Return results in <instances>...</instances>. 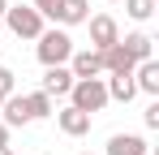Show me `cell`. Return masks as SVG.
Segmentation results:
<instances>
[{"mask_svg":"<svg viewBox=\"0 0 159 155\" xmlns=\"http://www.w3.org/2000/svg\"><path fill=\"white\" fill-rule=\"evenodd\" d=\"M69 103H73L78 112H86V116H95V112H103L112 99H107L103 78H78V82L69 86Z\"/></svg>","mask_w":159,"mask_h":155,"instance_id":"1","label":"cell"},{"mask_svg":"<svg viewBox=\"0 0 159 155\" xmlns=\"http://www.w3.org/2000/svg\"><path fill=\"white\" fill-rule=\"evenodd\" d=\"M34 52H39V65H43V69H52V65H69V56H73V39H69V30H43Z\"/></svg>","mask_w":159,"mask_h":155,"instance_id":"2","label":"cell"},{"mask_svg":"<svg viewBox=\"0 0 159 155\" xmlns=\"http://www.w3.org/2000/svg\"><path fill=\"white\" fill-rule=\"evenodd\" d=\"M4 26H9L17 39H39V35L48 30L34 4H9V9H4Z\"/></svg>","mask_w":159,"mask_h":155,"instance_id":"3","label":"cell"},{"mask_svg":"<svg viewBox=\"0 0 159 155\" xmlns=\"http://www.w3.org/2000/svg\"><path fill=\"white\" fill-rule=\"evenodd\" d=\"M86 26H90V48H95V52H103V48H112V43H120V26H116V17L95 13V17H86Z\"/></svg>","mask_w":159,"mask_h":155,"instance_id":"4","label":"cell"},{"mask_svg":"<svg viewBox=\"0 0 159 155\" xmlns=\"http://www.w3.org/2000/svg\"><path fill=\"white\" fill-rule=\"evenodd\" d=\"M73 82H78V78L69 73V65H52V69L43 73V86H39V91H43L48 99H60V95H69Z\"/></svg>","mask_w":159,"mask_h":155,"instance_id":"5","label":"cell"},{"mask_svg":"<svg viewBox=\"0 0 159 155\" xmlns=\"http://www.w3.org/2000/svg\"><path fill=\"white\" fill-rule=\"evenodd\" d=\"M69 73H73V78H99V73H103V56H99L95 48L73 52V56H69Z\"/></svg>","mask_w":159,"mask_h":155,"instance_id":"6","label":"cell"},{"mask_svg":"<svg viewBox=\"0 0 159 155\" xmlns=\"http://www.w3.org/2000/svg\"><path fill=\"white\" fill-rule=\"evenodd\" d=\"M0 121H4L9 129H22V125H30V112H26V95H17V91H13L9 99L0 103Z\"/></svg>","mask_w":159,"mask_h":155,"instance_id":"7","label":"cell"},{"mask_svg":"<svg viewBox=\"0 0 159 155\" xmlns=\"http://www.w3.org/2000/svg\"><path fill=\"white\" fill-rule=\"evenodd\" d=\"M56 125H60V134H69V138H82V134H90V116L69 103V108L56 112Z\"/></svg>","mask_w":159,"mask_h":155,"instance_id":"8","label":"cell"},{"mask_svg":"<svg viewBox=\"0 0 159 155\" xmlns=\"http://www.w3.org/2000/svg\"><path fill=\"white\" fill-rule=\"evenodd\" d=\"M133 86L146 91V95H159V60H155V56L133 65Z\"/></svg>","mask_w":159,"mask_h":155,"instance_id":"9","label":"cell"},{"mask_svg":"<svg viewBox=\"0 0 159 155\" xmlns=\"http://www.w3.org/2000/svg\"><path fill=\"white\" fill-rule=\"evenodd\" d=\"M146 138L142 134H112L107 138V155H146Z\"/></svg>","mask_w":159,"mask_h":155,"instance_id":"10","label":"cell"},{"mask_svg":"<svg viewBox=\"0 0 159 155\" xmlns=\"http://www.w3.org/2000/svg\"><path fill=\"white\" fill-rule=\"evenodd\" d=\"M99 56H103V73H133V65H138V60H133V56H129L125 48H120V43L103 48Z\"/></svg>","mask_w":159,"mask_h":155,"instance_id":"11","label":"cell"},{"mask_svg":"<svg viewBox=\"0 0 159 155\" xmlns=\"http://www.w3.org/2000/svg\"><path fill=\"white\" fill-rule=\"evenodd\" d=\"M107 99H116V103H129L133 95H138V86H133V73H107Z\"/></svg>","mask_w":159,"mask_h":155,"instance_id":"12","label":"cell"},{"mask_svg":"<svg viewBox=\"0 0 159 155\" xmlns=\"http://www.w3.org/2000/svg\"><path fill=\"white\" fill-rule=\"evenodd\" d=\"M86 17H90V0H60L56 22H65V26H82Z\"/></svg>","mask_w":159,"mask_h":155,"instance_id":"13","label":"cell"},{"mask_svg":"<svg viewBox=\"0 0 159 155\" xmlns=\"http://www.w3.org/2000/svg\"><path fill=\"white\" fill-rule=\"evenodd\" d=\"M120 48L129 52L133 60H151V52H155V39H151V35H142V30H133V35H125V39H120Z\"/></svg>","mask_w":159,"mask_h":155,"instance_id":"14","label":"cell"},{"mask_svg":"<svg viewBox=\"0 0 159 155\" xmlns=\"http://www.w3.org/2000/svg\"><path fill=\"white\" fill-rule=\"evenodd\" d=\"M26 112H30V121H43V116H52V99L43 91H30L26 95Z\"/></svg>","mask_w":159,"mask_h":155,"instance_id":"15","label":"cell"},{"mask_svg":"<svg viewBox=\"0 0 159 155\" xmlns=\"http://www.w3.org/2000/svg\"><path fill=\"white\" fill-rule=\"evenodd\" d=\"M125 13L133 22H151L155 17V0H125Z\"/></svg>","mask_w":159,"mask_h":155,"instance_id":"16","label":"cell"},{"mask_svg":"<svg viewBox=\"0 0 159 155\" xmlns=\"http://www.w3.org/2000/svg\"><path fill=\"white\" fill-rule=\"evenodd\" d=\"M13 86H17V73H13L9 65H0V99H9V95H13Z\"/></svg>","mask_w":159,"mask_h":155,"instance_id":"17","label":"cell"},{"mask_svg":"<svg viewBox=\"0 0 159 155\" xmlns=\"http://www.w3.org/2000/svg\"><path fill=\"white\" fill-rule=\"evenodd\" d=\"M30 4L39 9V17H43V22H48V17L56 22V13H60V0H30Z\"/></svg>","mask_w":159,"mask_h":155,"instance_id":"18","label":"cell"},{"mask_svg":"<svg viewBox=\"0 0 159 155\" xmlns=\"http://www.w3.org/2000/svg\"><path fill=\"white\" fill-rule=\"evenodd\" d=\"M142 121H146V129H159V103H151V108L142 112Z\"/></svg>","mask_w":159,"mask_h":155,"instance_id":"19","label":"cell"},{"mask_svg":"<svg viewBox=\"0 0 159 155\" xmlns=\"http://www.w3.org/2000/svg\"><path fill=\"white\" fill-rule=\"evenodd\" d=\"M0 147H9V125L0 121Z\"/></svg>","mask_w":159,"mask_h":155,"instance_id":"20","label":"cell"},{"mask_svg":"<svg viewBox=\"0 0 159 155\" xmlns=\"http://www.w3.org/2000/svg\"><path fill=\"white\" fill-rule=\"evenodd\" d=\"M4 9H9V0H0V17H4Z\"/></svg>","mask_w":159,"mask_h":155,"instance_id":"21","label":"cell"},{"mask_svg":"<svg viewBox=\"0 0 159 155\" xmlns=\"http://www.w3.org/2000/svg\"><path fill=\"white\" fill-rule=\"evenodd\" d=\"M0 155H13V147H0Z\"/></svg>","mask_w":159,"mask_h":155,"instance_id":"22","label":"cell"},{"mask_svg":"<svg viewBox=\"0 0 159 155\" xmlns=\"http://www.w3.org/2000/svg\"><path fill=\"white\" fill-rule=\"evenodd\" d=\"M82 155H90V151H82Z\"/></svg>","mask_w":159,"mask_h":155,"instance_id":"23","label":"cell"},{"mask_svg":"<svg viewBox=\"0 0 159 155\" xmlns=\"http://www.w3.org/2000/svg\"><path fill=\"white\" fill-rule=\"evenodd\" d=\"M112 4H116V0H112Z\"/></svg>","mask_w":159,"mask_h":155,"instance_id":"24","label":"cell"},{"mask_svg":"<svg viewBox=\"0 0 159 155\" xmlns=\"http://www.w3.org/2000/svg\"><path fill=\"white\" fill-rule=\"evenodd\" d=\"M0 103H4V99H0Z\"/></svg>","mask_w":159,"mask_h":155,"instance_id":"25","label":"cell"}]
</instances>
